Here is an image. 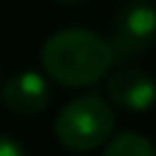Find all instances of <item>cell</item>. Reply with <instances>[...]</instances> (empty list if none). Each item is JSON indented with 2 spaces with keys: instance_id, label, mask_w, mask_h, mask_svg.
Segmentation results:
<instances>
[{
  "instance_id": "obj_6",
  "label": "cell",
  "mask_w": 156,
  "mask_h": 156,
  "mask_svg": "<svg viewBox=\"0 0 156 156\" xmlns=\"http://www.w3.org/2000/svg\"><path fill=\"white\" fill-rule=\"evenodd\" d=\"M101 156H156V148L148 137H143L137 132H123L107 143Z\"/></svg>"
},
{
  "instance_id": "obj_2",
  "label": "cell",
  "mask_w": 156,
  "mask_h": 156,
  "mask_svg": "<svg viewBox=\"0 0 156 156\" xmlns=\"http://www.w3.org/2000/svg\"><path fill=\"white\" fill-rule=\"evenodd\" d=\"M112 129H115L112 107L96 93L71 99L58 112V121H55L58 143L74 154L96 151L99 145H104L110 140Z\"/></svg>"
},
{
  "instance_id": "obj_4",
  "label": "cell",
  "mask_w": 156,
  "mask_h": 156,
  "mask_svg": "<svg viewBox=\"0 0 156 156\" xmlns=\"http://www.w3.org/2000/svg\"><path fill=\"white\" fill-rule=\"evenodd\" d=\"M0 101L16 115H38L49 107L52 90L44 74L38 71H16L0 88Z\"/></svg>"
},
{
  "instance_id": "obj_5",
  "label": "cell",
  "mask_w": 156,
  "mask_h": 156,
  "mask_svg": "<svg viewBox=\"0 0 156 156\" xmlns=\"http://www.w3.org/2000/svg\"><path fill=\"white\" fill-rule=\"evenodd\" d=\"M107 96L121 110L143 112V110L154 107V101H156V80L148 71H143V69L123 66V69H118V71L110 74V80H107Z\"/></svg>"
},
{
  "instance_id": "obj_7",
  "label": "cell",
  "mask_w": 156,
  "mask_h": 156,
  "mask_svg": "<svg viewBox=\"0 0 156 156\" xmlns=\"http://www.w3.org/2000/svg\"><path fill=\"white\" fill-rule=\"evenodd\" d=\"M0 156H27V151L22 148V143H16L8 134H0Z\"/></svg>"
},
{
  "instance_id": "obj_1",
  "label": "cell",
  "mask_w": 156,
  "mask_h": 156,
  "mask_svg": "<svg viewBox=\"0 0 156 156\" xmlns=\"http://www.w3.org/2000/svg\"><path fill=\"white\" fill-rule=\"evenodd\" d=\"M118 63L110 38L88 27H66L52 33L41 47V69L63 88H88Z\"/></svg>"
},
{
  "instance_id": "obj_8",
  "label": "cell",
  "mask_w": 156,
  "mask_h": 156,
  "mask_svg": "<svg viewBox=\"0 0 156 156\" xmlns=\"http://www.w3.org/2000/svg\"><path fill=\"white\" fill-rule=\"evenodd\" d=\"M55 3H63V5H77V3H85V0H55Z\"/></svg>"
},
{
  "instance_id": "obj_3",
  "label": "cell",
  "mask_w": 156,
  "mask_h": 156,
  "mask_svg": "<svg viewBox=\"0 0 156 156\" xmlns=\"http://www.w3.org/2000/svg\"><path fill=\"white\" fill-rule=\"evenodd\" d=\"M156 41V5L151 0H123L112 16L110 44L118 60L148 52Z\"/></svg>"
}]
</instances>
